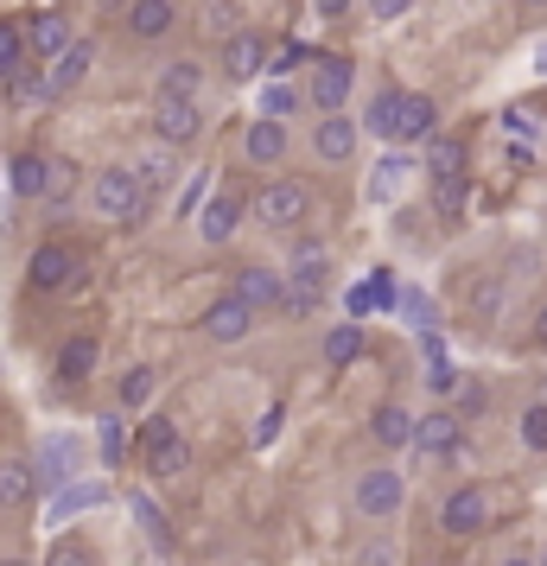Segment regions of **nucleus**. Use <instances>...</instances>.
I'll list each match as a JSON object with an SVG mask.
<instances>
[{"label":"nucleus","instance_id":"nucleus-10","mask_svg":"<svg viewBox=\"0 0 547 566\" xmlns=\"http://www.w3.org/2000/svg\"><path fill=\"white\" fill-rule=\"evenodd\" d=\"M32 464H39V484L45 490H71L77 484V464H83V446L57 433V439H45V446L32 452Z\"/></svg>","mask_w":547,"mask_h":566},{"label":"nucleus","instance_id":"nucleus-29","mask_svg":"<svg viewBox=\"0 0 547 566\" xmlns=\"http://www.w3.org/2000/svg\"><path fill=\"white\" fill-rule=\"evenodd\" d=\"M427 179L440 185V179H465V140H433V147H427Z\"/></svg>","mask_w":547,"mask_h":566},{"label":"nucleus","instance_id":"nucleus-46","mask_svg":"<svg viewBox=\"0 0 547 566\" xmlns=\"http://www.w3.org/2000/svg\"><path fill=\"white\" fill-rule=\"evenodd\" d=\"M318 7V20H344V7H350V0H313Z\"/></svg>","mask_w":547,"mask_h":566},{"label":"nucleus","instance_id":"nucleus-25","mask_svg":"<svg viewBox=\"0 0 547 566\" xmlns=\"http://www.w3.org/2000/svg\"><path fill=\"white\" fill-rule=\"evenodd\" d=\"M27 39H32V52H39V57H52V64H57L64 52H71V45H77V39H71V20H64V13H39V20L27 27Z\"/></svg>","mask_w":547,"mask_h":566},{"label":"nucleus","instance_id":"nucleus-16","mask_svg":"<svg viewBox=\"0 0 547 566\" xmlns=\"http://www.w3.org/2000/svg\"><path fill=\"white\" fill-rule=\"evenodd\" d=\"M128 166L140 172V185H147L154 198H159V191H172V185L185 179V172H179V147H166V140H154V147H140V154H134Z\"/></svg>","mask_w":547,"mask_h":566},{"label":"nucleus","instance_id":"nucleus-1","mask_svg":"<svg viewBox=\"0 0 547 566\" xmlns=\"http://www.w3.org/2000/svg\"><path fill=\"white\" fill-rule=\"evenodd\" d=\"M90 205H96V217H103V223L140 230V223H147V210H154V191L140 185V172H134V166H108V172H96V185H90Z\"/></svg>","mask_w":547,"mask_h":566},{"label":"nucleus","instance_id":"nucleus-24","mask_svg":"<svg viewBox=\"0 0 547 566\" xmlns=\"http://www.w3.org/2000/svg\"><path fill=\"white\" fill-rule=\"evenodd\" d=\"M242 154L255 159V166H281L287 159V122H249V140H242Z\"/></svg>","mask_w":547,"mask_h":566},{"label":"nucleus","instance_id":"nucleus-7","mask_svg":"<svg viewBox=\"0 0 547 566\" xmlns=\"http://www.w3.org/2000/svg\"><path fill=\"white\" fill-rule=\"evenodd\" d=\"M204 134V108L185 103V96H159L154 103V140H166V147H191Z\"/></svg>","mask_w":547,"mask_h":566},{"label":"nucleus","instance_id":"nucleus-38","mask_svg":"<svg viewBox=\"0 0 547 566\" xmlns=\"http://www.w3.org/2000/svg\"><path fill=\"white\" fill-rule=\"evenodd\" d=\"M45 566H96V554L83 541H57L52 554H45Z\"/></svg>","mask_w":547,"mask_h":566},{"label":"nucleus","instance_id":"nucleus-32","mask_svg":"<svg viewBox=\"0 0 547 566\" xmlns=\"http://www.w3.org/2000/svg\"><path fill=\"white\" fill-rule=\"evenodd\" d=\"M357 357H364V325H332L325 332V363L344 369V363H357Z\"/></svg>","mask_w":547,"mask_h":566},{"label":"nucleus","instance_id":"nucleus-18","mask_svg":"<svg viewBox=\"0 0 547 566\" xmlns=\"http://www.w3.org/2000/svg\"><path fill=\"white\" fill-rule=\"evenodd\" d=\"M235 223H242V191H230V185L210 191L204 210H198V235H204V242H230Z\"/></svg>","mask_w":547,"mask_h":566},{"label":"nucleus","instance_id":"nucleus-26","mask_svg":"<svg viewBox=\"0 0 547 566\" xmlns=\"http://www.w3.org/2000/svg\"><path fill=\"white\" fill-rule=\"evenodd\" d=\"M96 363H103V344H96V337H71V344L57 350V376H64V382H90Z\"/></svg>","mask_w":547,"mask_h":566},{"label":"nucleus","instance_id":"nucleus-17","mask_svg":"<svg viewBox=\"0 0 547 566\" xmlns=\"http://www.w3.org/2000/svg\"><path fill=\"white\" fill-rule=\"evenodd\" d=\"M204 332L217 337V344H242V337L255 332V306H249V300H235V293H223V300L204 312Z\"/></svg>","mask_w":547,"mask_h":566},{"label":"nucleus","instance_id":"nucleus-2","mask_svg":"<svg viewBox=\"0 0 547 566\" xmlns=\"http://www.w3.org/2000/svg\"><path fill=\"white\" fill-rule=\"evenodd\" d=\"M255 223L261 230H299V223H313V210H318V191L306 179H274V185H261L255 191Z\"/></svg>","mask_w":547,"mask_h":566},{"label":"nucleus","instance_id":"nucleus-23","mask_svg":"<svg viewBox=\"0 0 547 566\" xmlns=\"http://www.w3.org/2000/svg\"><path fill=\"white\" fill-rule=\"evenodd\" d=\"M414 413L401 408V401H382V408L369 413V433H376V446H389V452H401V446H414Z\"/></svg>","mask_w":547,"mask_h":566},{"label":"nucleus","instance_id":"nucleus-50","mask_svg":"<svg viewBox=\"0 0 547 566\" xmlns=\"http://www.w3.org/2000/svg\"><path fill=\"white\" fill-rule=\"evenodd\" d=\"M96 7H122V0H96Z\"/></svg>","mask_w":547,"mask_h":566},{"label":"nucleus","instance_id":"nucleus-37","mask_svg":"<svg viewBox=\"0 0 547 566\" xmlns=\"http://www.w3.org/2000/svg\"><path fill=\"white\" fill-rule=\"evenodd\" d=\"M103 503V490L96 484H71V490H57L52 496V515H83V510H96Z\"/></svg>","mask_w":547,"mask_h":566},{"label":"nucleus","instance_id":"nucleus-34","mask_svg":"<svg viewBox=\"0 0 547 566\" xmlns=\"http://www.w3.org/2000/svg\"><path fill=\"white\" fill-rule=\"evenodd\" d=\"M299 103H306V90H293V83H267V90H261V115H267V122L299 115Z\"/></svg>","mask_w":547,"mask_h":566},{"label":"nucleus","instance_id":"nucleus-28","mask_svg":"<svg viewBox=\"0 0 547 566\" xmlns=\"http://www.w3.org/2000/svg\"><path fill=\"white\" fill-rule=\"evenodd\" d=\"M134 446H140V439L128 433L122 413H103V420H96V452H103V464H128Z\"/></svg>","mask_w":547,"mask_h":566},{"label":"nucleus","instance_id":"nucleus-6","mask_svg":"<svg viewBox=\"0 0 547 566\" xmlns=\"http://www.w3.org/2000/svg\"><path fill=\"white\" fill-rule=\"evenodd\" d=\"M287 286H293V293H313V300H325V293H332V249H325L318 235H306V242L293 249Z\"/></svg>","mask_w":547,"mask_h":566},{"label":"nucleus","instance_id":"nucleus-51","mask_svg":"<svg viewBox=\"0 0 547 566\" xmlns=\"http://www.w3.org/2000/svg\"><path fill=\"white\" fill-rule=\"evenodd\" d=\"M522 7H547V0H522Z\"/></svg>","mask_w":547,"mask_h":566},{"label":"nucleus","instance_id":"nucleus-13","mask_svg":"<svg viewBox=\"0 0 547 566\" xmlns=\"http://www.w3.org/2000/svg\"><path fill=\"white\" fill-rule=\"evenodd\" d=\"M230 293L235 300H249L255 312H281L287 306V274H274V268H242Z\"/></svg>","mask_w":547,"mask_h":566},{"label":"nucleus","instance_id":"nucleus-31","mask_svg":"<svg viewBox=\"0 0 547 566\" xmlns=\"http://www.w3.org/2000/svg\"><path fill=\"white\" fill-rule=\"evenodd\" d=\"M198 83H204V64L179 57V64L159 71V96H185V103H198Z\"/></svg>","mask_w":547,"mask_h":566},{"label":"nucleus","instance_id":"nucleus-21","mask_svg":"<svg viewBox=\"0 0 547 566\" xmlns=\"http://www.w3.org/2000/svg\"><path fill=\"white\" fill-rule=\"evenodd\" d=\"M32 490H39V464L20 459V452H13V459H0V515L27 510Z\"/></svg>","mask_w":547,"mask_h":566},{"label":"nucleus","instance_id":"nucleus-36","mask_svg":"<svg viewBox=\"0 0 547 566\" xmlns=\"http://www.w3.org/2000/svg\"><path fill=\"white\" fill-rule=\"evenodd\" d=\"M516 439L528 446V452H547V401H535V408H522Z\"/></svg>","mask_w":547,"mask_h":566},{"label":"nucleus","instance_id":"nucleus-35","mask_svg":"<svg viewBox=\"0 0 547 566\" xmlns=\"http://www.w3.org/2000/svg\"><path fill=\"white\" fill-rule=\"evenodd\" d=\"M465 198H471V179H440V185H433V210H440L445 223H452V217H465Z\"/></svg>","mask_w":547,"mask_h":566},{"label":"nucleus","instance_id":"nucleus-52","mask_svg":"<svg viewBox=\"0 0 547 566\" xmlns=\"http://www.w3.org/2000/svg\"><path fill=\"white\" fill-rule=\"evenodd\" d=\"M541 566H547V554H541Z\"/></svg>","mask_w":547,"mask_h":566},{"label":"nucleus","instance_id":"nucleus-12","mask_svg":"<svg viewBox=\"0 0 547 566\" xmlns=\"http://www.w3.org/2000/svg\"><path fill=\"white\" fill-rule=\"evenodd\" d=\"M395 140L427 154V147L440 140V103H433V96H408V103H401V115H395Z\"/></svg>","mask_w":547,"mask_h":566},{"label":"nucleus","instance_id":"nucleus-33","mask_svg":"<svg viewBox=\"0 0 547 566\" xmlns=\"http://www.w3.org/2000/svg\"><path fill=\"white\" fill-rule=\"evenodd\" d=\"M154 388H159V376L147 369V363H134L128 376L115 382V395H122V408H147V401H154Z\"/></svg>","mask_w":547,"mask_h":566},{"label":"nucleus","instance_id":"nucleus-47","mask_svg":"<svg viewBox=\"0 0 547 566\" xmlns=\"http://www.w3.org/2000/svg\"><path fill=\"white\" fill-rule=\"evenodd\" d=\"M535 344H541V350H547V306L535 312Z\"/></svg>","mask_w":547,"mask_h":566},{"label":"nucleus","instance_id":"nucleus-4","mask_svg":"<svg viewBox=\"0 0 547 566\" xmlns=\"http://www.w3.org/2000/svg\"><path fill=\"white\" fill-rule=\"evenodd\" d=\"M350 83H357V64H350V57H318L313 77H306V103H313L318 115H344Z\"/></svg>","mask_w":547,"mask_h":566},{"label":"nucleus","instance_id":"nucleus-45","mask_svg":"<svg viewBox=\"0 0 547 566\" xmlns=\"http://www.w3.org/2000/svg\"><path fill=\"white\" fill-rule=\"evenodd\" d=\"M274 433H281V408H267V413H261V446H267V439H274Z\"/></svg>","mask_w":547,"mask_h":566},{"label":"nucleus","instance_id":"nucleus-42","mask_svg":"<svg viewBox=\"0 0 547 566\" xmlns=\"http://www.w3.org/2000/svg\"><path fill=\"white\" fill-rule=\"evenodd\" d=\"M364 566H401V560H395V541H376V547H364Z\"/></svg>","mask_w":547,"mask_h":566},{"label":"nucleus","instance_id":"nucleus-44","mask_svg":"<svg viewBox=\"0 0 547 566\" xmlns=\"http://www.w3.org/2000/svg\"><path fill=\"white\" fill-rule=\"evenodd\" d=\"M427 382L440 388V395H452V388H459V369H445V363H440V369H433V376H427Z\"/></svg>","mask_w":547,"mask_h":566},{"label":"nucleus","instance_id":"nucleus-20","mask_svg":"<svg viewBox=\"0 0 547 566\" xmlns=\"http://www.w3.org/2000/svg\"><path fill=\"white\" fill-rule=\"evenodd\" d=\"M261 64H267V39L261 32H235L230 45H223V77L230 83H255Z\"/></svg>","mask_w":547,"mask_h":566},{"label":"nucleus","instance_id":"nucleus-19","mask_svg":"<svg viewBox=\"0 0 547 566\" xmlns=\"http://www.w3.org/2000/svg\"><path fill=\"white\" fill-rule=\"evenodd\" d=\"M7 185H13V198H52V185H57V159H45V154H20L13 166H7Z\"/></svg>","mask_w":547,"mask_h":566},{"label":"nucleus","instance_id":"nucleus-30","mask_svg":"<svg viewBox=\"0 0 547 566\" xmlns=\"http://www.w3.org/2000/svg\"><path fill=\"white\" fill-rule=\"evenodd\" d=\"M27 52H32L27 27H20V20H0V83H7V77H20Z\"/></svg>","mask_w":547,"mask_h":566},{"label":"nucleus","instance_id":"nucleus-49","mask_svg":"<svg viewBox=\"0 0 547 566\" xmlns=\"http://www.w3.org/2000/svg\"><path fill=\"white\" fill-rule=\"evenodd\" d=\"M0 566H32V560H27V554H7V560H0Z\"/></svg>","mask_w":547,"mask_h":566},{"label":"nucleus","instance_id":"nucleus-8","mask_svg":"<svg viewBox=\"0 0 547 566\" xmlns=\"http://www.w3.org/2000/svg\"><path fill=\"white\" fill-rule=\"evenodd\" d=\"M484 522H491V496H484L477 484H459V490L440 503V528H445V535L465 541V535H477Z\"/></svg>","mask_w":547,"mask_h":566},{"label":"nucleus","instance_id":"nucleus-48","mask_svg":"<svg viewBox=\"0 0 547 566\" xmlns=\"http://www.w3.org/2000/svg\"><path fill=\"white\" fill-rule=\"evenodd\" d=\"M503 566H541V560H528V554H509V560H503Z\"/></svg>","mask_w":547,"mask_h":566},{"label":"nucleus","instance_id":"nucleus-43","mask_svg":"<svg viewBox=\"0 0 547 566\" xmlns=\"http://www.w3.org/2000/svg\"><path fill=\"white\" fill-rule=\"evenodd\" d=\"M408 7H414V0H369V13H376V20H401Z\"/></svg>","mask_w":547,"mask_h":566},{"label":"nucleus","instance_id":"nucleus-22","mask_svg":"<svg viewBox=\"0 0 547 566\" xmlns=\"http://www.w3.org/2000/svg\"><path fill=\"white\" fill-rule=\"evenodd\" d=\"M90 64H96V45H90V39H77V45H71V52H64L52 71H45V90H52V103H57V96H71V90H83Z\"/></svg>","mask_w":547,"mask_h":566},{"label":"nucleus","instance_id":"nucleus-3","mask_svg":"<svg viewBox=\"0 0 547 566\" xmlns=\"http://www.w3.org/2000/svg\"><path fill=\"white\" fill-rule=\"evenodd\" d=\"M401 503H408V478H401L395 464H376V471H364V478L350 484V510L364 515V522H395Z\"/></svg>","mask_w":547,"mask_h":566},{"label":"nucleus","instance_id":"nucleus-11","mask_svg":"<svg viewBox=\"0 0 547 566\" xmlns=\"http://www.w3.org/2000/svg\"><path fill=\"white\" fill-rule=\"evenodd\" d=\"M357 134H364V122H350V115H318L313 154L325 159V166H344V159H357Z\"/></svg>","mask_w":547,"mask_h":566},{"label":"nucleus","instance_id":"nucleus-5","mask_svg":"<svg viewBox=\"0 0 547 566\" xmlns=\"http://www.w3.org/2000/svg\"><path fill=\"white\" fill-rule=\"evenodd\" d=\"M140 459H147L154 478H179L185 464H191V446H185V433L172 420H147L140 427Z\"/></svg>","mask_w":547,"mask_h":566},{"label":"nucleus","instance_id":"nucleus-14","mask_svg":"<svg viewBox=\"0 0 547 566\" xmlns=\"http://www.w3.org/2000/svg\"><path fill=\"white\" fill-rule=\"evenodd\" d=\"M122 27H128V39H140V45H159L166 32L179 27V7H172V0H128V20H122Z\"/></svg>","mask_w":547,"mask_h":566},{"label":"nucleus","instance_id":"nucleus-27","mask_svg":"<svg viewBox=\"0 0 547 566\" xmlns=\"http://www.w3.org/2000/svg\"><path fill=\"white\" fill-rule=\"evenodd\" d=\"M401 103H408V90H376V96L364 103V115H357V122H364L376 140H395V115H401Z\"/></svg>","mask_w":547,"mask_h":566},{"label":"nucleus","instance_id":"nucleus-9","mask_svg":"<svg viewBox=\"0 0 547 566\" xmlns=\"http://www.w3.org/2000/svg\"><path fill=\"white\" fill-rule=\"evenodd\" d=\"M71 281H77V255L64 242H39L27 261V286L32 293H57V286H71Z\"/></svg>","mask_w":547,"mask_h":566},{"label":"nucleus","instance_id":"nucleus-41","mask_svg":"<svg viewBox=\"0 0 547 566\" xmlns=\"http://www.w3.org/2000/svg\"><path fill=\"white\" fill-rule=\"evenodd\" d=\"M484 408H491V388H484V382H465V388H459V420H477Z\"/></svg>","mask_w":547,"mask_h":566},{"label":"nucleus","instance_id":"nucleus-15","mask_svg":"<svg viewBox=\"0 0 547 566\" xmlns=\"http://www.w3.org/2000/svg\"><path fill=\"white\" fill-rule=\"evenodd\" d=\"M459 439H465V420L459 413H420V427H414V452H427V459H445V452H459Z\"/></svg>","mask_w":547,"mask_h":566},{"label":"nucleus","instance_id":"nucleus-40","mask_svg":"<svg viewBox=\"0 0 547 566\" xmlns=\"http://www.w3.org/2000/svg\"><path fill=\"white\" fill-rule=\"evenodd\" d=\"M204 32L217 39V45H230V39H235V7H210V13H204Z\"/></svg>","mask_w":547,"mask_h":566},{"label":"nucleus","instance_id":"nucleus-39","mask_svg":"<svg viewBox=\"0 0 547 566\" xmlns=\"http://www.w3.org/2000/svg\"><path fill=\"white\" fill-rule=\"evenodd\" d=\"M134 515H140V522H147V535H154L159 547H172V528H166V515H159L154 503H147V496H134Z\"/></svg>","mask_w":547,"mask_h":566}]
</instances>
